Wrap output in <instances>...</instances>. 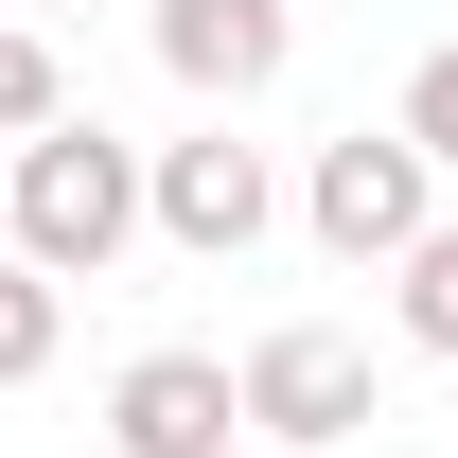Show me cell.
I'll list each match as a JSON object with an SVG mask.
<instances>
[{"mask_svg":"<svg viewBox=\"0 0 458 458\" xmlns=\"http://www.w3.org/2000/svg\"><path fill=\"white\" fill-rule=\"evenodd\" d=\"M194 458H247V441H194Z\"/></svg>","mask_w":458,"mask_h":458,"instance_id":"cell-11","label":"cell"},{"mask_svg":"<svg viewBox=\"0 0 458 458\" xmlns=\"http://www.w3.org/2000/svg\"><path fill=\"white\" fill-rule=\"evenodd\" d=\"M0 247L36 283H106L141 247V141H106L89 106H54L36 141H0Z\"/></svg>","mask_w":458,"mask_h":458,"instance_id":"cell-1","label":"cell"},{"mask_svg":"<svg viewBox=\"0 0 458 458\" xmlns=\"http://www.w3.org/2000/svg\"><path fill=\"white\" fill-rule=\"evenodd\" d=\"M141 229H159V247H194V265H247V247H265V229H283V176H265V141H159V159H141Z\"/></svg>","mask_w":458,"mask_h":458,"instance_id":"cell-3","label":"cell"},{"mask_svg":"<svg viewBox=\"0 0 458 458\" xmlns=\"http://www.w3.org/2000/svg\"><path fill=\"white\" fill-rule=\"evenodd\" d=\"M405 141H423V176H458V36H441V54H423V71H405Z\"/></svg>","mask_w":458,"mask_h":458,"instance_id":"cell-10","label":"cell"},{"mask_svg":"<svg viewBox=\"0 0 458 458\" xmlns=\"http://www.w3.org/2000/svg\"><path fill=\"white\" fill-rule=\"evenodd\" d=\"M54 106H71V71H54V36H36V18H0V141H36Z\"/></svg>","mask_w":458,"mask_h":458,"instance_id":"cell-9","label":"cell"},{"mask_svg":"<svg viewBox=\"0 0 458 458\" xmlns=\"http://www.w3.org/2000/svg\"><path fill=\"white\" fill-rule=\"evenodd\" d=\"M300 229H318L335 265H405V247L441 229V176H423V141H405V123H352V141H318V176H300Z\"/></svg>","mask_w":458,"mask_h":458,"instance_id":"cell-2","label":"cell"},{"mask_svg":"<svg viewBox=\"0 0 458 458\" xmlns=\"http://www.w3.org/2000/svg\"><path fill=\"white\" fill-rule=\"evenodd\" d=\"M229 441V352H141L106 388V458H194Z\"/></svg>","mask_w":458,"mask_h":458,"instance_id":"cell-6","label":"cell"},{"mask_svg":"<svg viewBox=\"0 0 458 458\" xmlns=\"http://www.w3.org/2000/svg\"><path fill=\"white\" fill-rule=\"evenodd\" d=\"M141 36H159V71L194 89V106H265V89H283V54H300L283 0H159Z\"/></svg>","mask_w":458,"mask_h":458,"instance_id":"cell-5","label":"cell"},{"mask_svg":"<svg viewBox=\"0 0 458 458\" xmlns=\"http://www.w3.org/2000/svg\"><path fill=\"white\" fill-rule=\"evenodd\" d=\"M388 318H405V352H441V370H458V212L388 265Z\"/></svg>","mask_w":458,"mask_h":458,"instance_id":"cell-7","label":"cell"},{"mask_svg":"<svg viewBox=\"0 0 458 458\" xmlns=\"http://www.w3.org/2000/svg\"><path fill=\"white\" fill-rule=\"evenodd\" d=\"M54 335H71V283H36V265L0 247V388H36V370H54Z\"/></svg>","mask_w":458,"mask_h":458,"instance_id":"cell-8","label":"cell"},{"mask_svg":"<svg viewBox=\"0 0 458 458\" xmlns=\"http://www.w3.org/2000/svg\"><path fill=\"white\" fill-rule=\"evenodd\" d=\"M229 423H247V441H352V423H370V335L283 318V335L229 370Z\"/></svg>","mask_w":458,"mask_h":458,"instance_id":"cell-4","label":"cell"}]
</instances>
